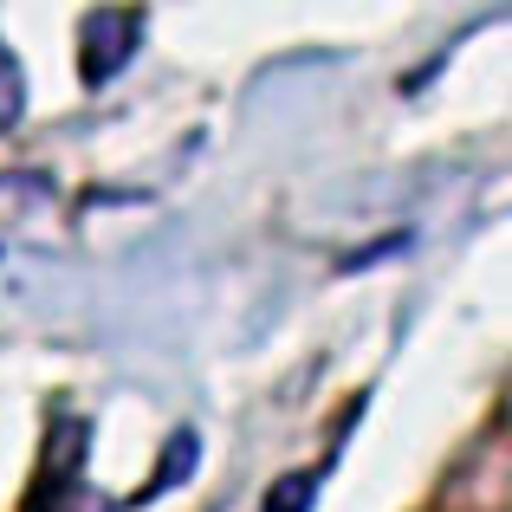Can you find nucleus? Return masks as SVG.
<instances>
[{
  "label": "nucleus",
  "instance_id": "1",
  "mask_svg": "<svg viewBox=\"0 0 512 512\" xmlns=\"http://www.w3.org/2000/svg\"><path fill=\"white\" fill-rule=\"evenodd\" d=\"M143 39V13L137 7H98L85 20V85H111L124 72V59Z\"/></svg>",
  "mask_w": 512,
  "mask_h": 512
},
{
  "label": "nucleus",
  "instance_id": "2",
  "mask_svg": "<svg viewBox=\"0 0 512 512\" xmlns=\"http://www.w3.org/2000/svg\"><path fill=\"white\" fill-rule=\"evenodd\" d=\"M78 448H85V422H65L59 428V448L46 454V506H33V512H111L98 493L78 487V474H72Z\"/></svg>",
  "mask_w": 512,
  "mask_h": 512
},
{
  "label": "nucleus",
  "instance_id": "3",
  "mask_svg": "<svg viewBox=\"0 0 512 512\" xmlns=\"http://www.w3.org/2000/svg\"><path fill=\"white\" fill-rule=\"evenodd\" d=\"M461 493H474V512H506V441L500 435H487L480 441V454L454 474V487H448V500H461Z\"/></svg>",
  "mask_w": 512,
  "mask_h": 512
},
{
  "label": "nucleus",
  "instance_id": "4",
  "mask_svg": "<svg viewBox=\"0 0 512 512\" xmlns=\"http://www.w3.org/2000/svg\"><path fill=\"white\" fill-rule=\"evenodd\" d=\"M312 506H318V474H279L260 500V512H312Z\"/></svg>",
  "mask_w": 512,
  "mask_h": 512
},
{
  "label": "nucleus",
  "instance_id": "5",
  "mask_svg": "<svg viewBox=\"0 0 512 512\" xmlns=\"http://www.w3.org/2000/svg\"><path fill=\"white\" fill-rule=\"evenodd\" d=\"M26 117V78H20V59H13V46L0 39V130H13Z\"/></svg>",
  "mask_w": 512,
  "mask_h": 512
},
{
  "label": "nucleus",
  "instance_id": "6",
  "mask_svg": "<svg viewBox=\"0 0 512 512\" xmlns=\"http://www.w3.org/2000/svg\"><path fill=\"white\" fill-rule=\"evenodd\" d=\"M188 461H195V435L182 428V435L169 441V454H163V474L150 480V493H169V487H182V480H188Z\"/></svg>",
  "mask_w": 512,
  "mask_h": 512
}]
</instances>
